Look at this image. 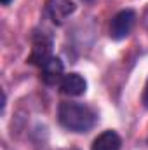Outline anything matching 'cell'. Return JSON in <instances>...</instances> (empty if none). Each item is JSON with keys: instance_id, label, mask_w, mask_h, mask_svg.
Wrapping results in <instances>:
<instances>
[{"instance_id": "cell-1", "label": "cell", "mask_w": 148, "mask_h": 150, "mask_svg": "<svg viewBox=\"0 0 148 150\" xmlns=\"http://www.w3.org/2000/svg\"><path fill=\"white\" fill-rule=\"evenodd\" d=\"M58 117L61 126L72 133H89L98 122V113L91 107L84 103H73V101L61 103L58 110Z\"/></svg>"}, {"instance_id": "cell-2", "label": "cell", "mask_w": 148, "mask_h": 150, "mask_svg": "<svg viewBox=\"0 0 148 150\" xmlns=\"http://www.w3.org/2000/svg\"><path fill=\"white\" fill-rule=\"evenodd\" d=\"M134 23H136V12L132 9H124L117 12L110 21V37L113 40H122L129 37Z\"/></svg>"}, {"instance_id": "cell-3", "label": "cell", "mask_w": 148, "mask_h": 150, "mask_svg": "<svg viewBox=\"0 0 148 150\" xmlns=\"http://www.w3.org/2000/svg\"><path fill=\"white\" fill-rule=\"evenodd\" d=\"M51 58H52V38L47 33H37L33 37V47L28 61L42 68Z\"/></svg>"}, {"instance_id": "cell-4", "label": "cell", "mask_w": 148, "mask_h": 150, "mask_svg": "<svg viewBox=\"0 0 148 150\" xmlns=\"http://www.w3.org/2000/svg\"><path fill=\"white\" fill-rule=\"evenodd\" d=\"M47 12L56 25H63L75 12V4L72 0H49Z\"/></svg>"}, {"instance_id": "cell-5", "label": "cell", "mask_w": 148, "mask_h": 150, "mask_svg": "<svg viewBox=\"0 0 148 150\" xmlns=\"http://www.w3.org/2000/svg\"><path fill=\"white\" fill-rule=\"evenodd\" d=\"M61 93L66 96H82L87 91V82L80 74H68L61 80Z\"/></svg>"}, {"instance_id": "cell-6", "label": "cell", "mask_w": 148, "mask_h": 150, "mask_svg": "<svg viewBox=\"0 0 148 150\" xmlns=\"http://www.w3.org/2000/svg\"><path fill=\"white\" fill-rule=\"evenodd\" d=\"M63 61L56 56H52L44 67H42V80L47 84V86H56V84H61L63 80Z\"/></svg>"}, {"instance_id": "cell-7", "label": "cell", "mask_w": 148, "mask_h": 150, "mask_svg": "<svg viewBox=\"0 0 148 150\" xmlns=\"http://www.w3.org/2000/svg\"><path fill=\"white\" fill-rule=\"evenodd\" d=\"M122 140L115 131H105L101 133L91 145V150H120Z\"/></svg>"}, {"instance_id": "cell-8", "label": "cell", "mask_w": 148, "mask_h": 150, "mask_svg": "<svg viewBox=\"0 0 148 150\" xmlns=\"http://www.w3.org/2000/svg\"><path fill=\"white\" fill-rule=\"evenodd\" d=\"M141 103H143V107L148 108V80L147 84H145V87H143V94H141Z\"/></svg>"}, {"instance_id": "cell-9", "label": "cell", "mask_w": 148, "mask_h": 150, "mask_svg": "<svg viewBox=\"0 0 148 150\" xmlns=\"http://www.w3.org/2000/svg\"><path fill=\"white\" fill-rule=\"evenodd\" d=\"M143 25H145V28L148 30V7L145 9V12H143Z\"/></svg>"}, {"instance_id": "cell-10", "label": "cell", "mask_w": 148, "mask_h": 150, "mask_svg": "<svg viewBox=\"0 0 148 150\" xmlns=\"http://www.w3.org/2000/svg\"><path fill=\"white\" fill-rule=\"evenodd\" d=\"M9 2H11V0H2V4H4V5H7Z\"/></svg>"}, {"instance_id": "cell-11", "label": "cell", "mask_w": 148, "mask_h": 150, "mask_svg": "<svg viewBox=\"0 0 148 150\" xmlns=\"http://www.w3.org/2000/svg\"><path fill=\"white\" fill-rule=\"evenodd\" d=\"M85 2H92V0H85Z\"/></svg>"}, {"instance_id": "cell-12", "label": "cell", "mask_w": 148, "mask_h": 150, "mask_svg": "<svg viewBox=\"0 0 148 150\" xmlns=\"http://www.w3.org/2000/svg\"><path fill=\"white\" fill-rule=\"evenodd\" d=\"M73 150H78V149H73Z\"/></svg>"}]
</instances>
